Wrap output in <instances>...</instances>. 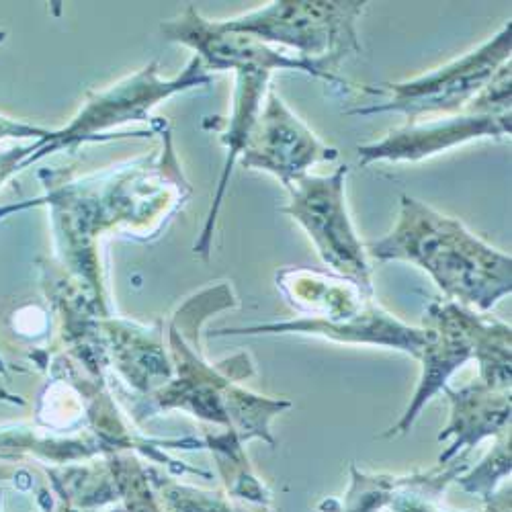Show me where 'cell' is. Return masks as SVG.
Here are the masks:
<instances>
[{
	"mask_svg": "<svg viewBox=\"0 0 512 512\" xmlns=\"http://www.w3.org/2000/svg\"><path fill=\"white\" fill-rule=\"evenodd\" d=\"M375 261H406L429 273L449 302L488 312L512 289L510 254L459 220L402 195L396 228L367 246Z\"/></svg>",
	"mask_w": 512,
	"mask_h": 512,
	"instance_id": "6da1fadb",
	"label": "cell"
},
{
	"mask_svg": "<svg viewBox=\"0 0 512 512\" xmlns=\"http://www.w3.org/2000/svg\"><path fill=\"white\" fill-rule=\"evenodd\" d=\"M277 285L291 308L306 318L275 322L250 328L220 330L218 334H259V332H308L340 343H369L392 347L420 357L424 330L410 328L383 312L373 302V291L355 281L310 269H285L277 275Z\"/></svg>",
	"mask_w": 512,
	"mask_h": 512,
	"instance_id": "7a4b0ae2",
	"label": "cell"
},
{
	"mask_svg": "<svg viewBox=\"0 0 512 512\" xmlns=\"http://www.w3.org/2000/svg\"><path fill=\"white\" fill-rule=\"evenodd\" d=\"M420 351L422 377L412 404L388 437L412 429L424 404L447 388L451 373L467 359H478L480 377L492 388L510 390V328L455 302H435L424 316Z\"/></svg>",
	"mask_w": 512,
	"mask_h": 512,
	"instance_id": "3957f363",
	"label": "cell"
},
{
	"mask_svg": "<svg viewBox=\"0 0 512 512\" xmlns=\"http://www.w3.org/2000/svg\"><path fill=\"white\" fill-rule=\"evenodd\" d=\"M365 7L367 3L359 0H277L222 23L263 44L285 46L297 56L340 68L349 56L361 52L357 23Z\"/></svg>",
	"mask_w": 512,
	"mask_h": 512,
	"instance_id": "277c9868",
	"label": "cell"
},
{
	"mask_svg": "<svg viewBox=\"0 0 512 512\" xmlns=\"http://www.w3.org/2000/svg\"><path fill=\"white\" fill-rule=\"evenodd\" d=\"M510 21L488 41L465 56L418 78L390 82L381 87L359 89L363 95L386 97V103L349 109L347 115H373L396 111L408 117L406 123L457 115L465 111L494 78V74L510 62Z\"/></svg>",
	"mask_w": 512,
	"mask_h": 512,
	"instance_id": "5b68a950",
	"label": "cell"
},
{
	"mask_svg": "<svg viewBox=\"0 0 512 512\" xmlns=\"http://www.w3.org/2000/svg\"><path fill=\"white\" fill-rule=\"evenodd\" d=\"M211 80L213 76L205 70L197 56L191 58L181 74L168 80L158 76V64L152 62L144 70L119 80L105 91L89 93L87 103L82 105L78 115L66 127L52 130L46 138L31 144V156L25 160L23 168L56 150L89 140H103V132L113 130L121 123L146 121L150 117V109H154L160 101L193 87H203Z\"/></svg>",
	"mask_w": 512,
	"mask_h": 512,
	"instance_id": "8992f818",
	"label": "cell"
},
{
	"mask_svg": "<svg viewBox=\"0 0 512 512\" xmlns=\"http://www.w3.org/2000/svg\"><path fill=\"white\" fill-rule=\"evenodd\" d=\"M347 173L349 168L340 166L328 177L308 173L295 179L285 187L289 203L279 207V211L287 213L308 232L324 265L332 267L340 277L373 291L367 250L357 238L347 209Z\"/></svg>",
	"mask_w": 512,
	"mask_h": 512,
	"instance_id": "52a82bcc",
	"label": "cell"
},
{
	"mask_svg": "<svg viewBox=\"0 0 512 512\" xmlns=\"http://www.w3.org/2000/svg\"><path fill=\"white\" fill-rule=\"evenodd\" d=\"M162 35L168 41L189 46L197 52L205 70H234V72H265L275 70H297L314 78L328 82L340 91H351L353 84L338 76L334 64L324 60H308L302 56H291L285 50L263 44L248 33L228 29L222 21H207L193 7H189L179 19L162 23Z\"/></svg>",
	"mask_w": 512,
	"mask_h": 512,
	"instance_id": "ba28073f",
	"label": "cell"
},
{
	"mask_svg": "<svg viewBox=\"0 0 512 512\" xmlns=\"http://www.w3.org/2000/svg\"><path fill=\"white\" fill-rule=\"evenodd\" d=\"M506 136H510V109L482 91L457 115L404 123L386 138L359 146V162L363 166L379 160L418 162L465 142Z\"/></svg>",
	"mask_w": 512,
	"mask_h": 512,
	"instance_id": "9c48e42d",
	"label": "cell"
},
{
	"mask_svg": "<svg viewBox=\"0 0 512 512\" xmlns=\"http://www.w3.org/2000/svg\"><path fill=\"white\" fill-rule=\"evenodd\" d=\"M336 158L338 150L320 142L310 127L297 119L269 87L265 105L240 154L242 166L265 170L287 187L295 179L308 175L314 164L332 162Z\"/></svg>",
	"mask_w": 512,
	"mask_h": 512,
	"instance_id": "30bf717a",
	"label": "cell"
},
{
	"mask_svg": "<svg viewBox=\"0 0 512 512\" xmlns=\"http://www.w3.org/2000/svg\"><path fill=\"white\" fill-rule=\"evenodd\" d=\"M451 400V420L439 441L455 437L451 447L441 455V463L459 455L461 449H472L484 437L504 435L510 422V390L492 388L482 379L459 392L443 388Z\"/></svg>",
	"mask_w": 512,
	"mask_h": 512,
	"instance_id": "8fae6325",
	"label": "cell"
},
{
	"mask_svg": "<svg viewBox=\"0 0 512 512\" xmlns=\"http://www.w3.org/2000/svg\"><path fill=\"white\" fill-rule=\"evenodd\" d=\"M461 469L463 465L455 463L441 474L433 472L426 476L406 478L392 500L394 512H441L439 508L433 506L429 496H437L441 490H445V486L461 472Z\"/></svg>",
	"mask_w": 512,
	"mask_h": 512,
	"instance_id": "7c38bea8",
	"label": "cell"
},
{
	"mask_svg": "<svg viewBox=\"0 0 512 512\" xmlns=\"http://www.w3.org/2000/svg\"><path fill=\"white\" fill-rule=\"evenodd\" d=\"M353 484L347 494V504L338 512H379L388 502L394 500L396 492L406 478L394 476H367L357 467L351 469Z\"/></svg>",
	"mask_w": 512,
	"mask_h": 512,
	"instance_id": "4fadbf2b",
	"label": "cell"
},
{
	"mask_svg": "<svg viewBox=\"0 0 512 512\" xmlns=\"http://www.w3.org/2000/svg\"><path fill=\"white\" fill-rule=\"evenodd\" d=\"M52 130H44V127H35L23 121H13L7 117H0V140L3 138H46Z\"/></svg>",
	"mask_w": 512,
	"mask_h": 512,
	"instance_id": "5bb4252c",
	"label": "cell"
},
{
	"mask_svg": "<svg viewBox=\"0 0 512 512\" xmlns=\"http://www.w3.org/2000/svg\"><path fill=\"white\" fill-rule=\"evenodd\" d=\"M5 371V361H3V357H0V373Z\"/></svg>",
	"mask_w": 512,
	"mask_h": 512,
	"instance_id": "9a60e30c",
	"label": "cell"
},
{
	"mask_svg": "<svg viewBox=\"0 0 512 512\" xmlns=\"http://www.w3.org/2000/svg\"><path fill=\"white\" fill-rule=\"evenodd\" d=\"M5 39V33L3 31H0V41H3Z\"/></svg>",
	"mask_w": 512,
	"mask_h": 512,
	"instance_id": "2e32d148",
	"label": "cell"
}]
</instances>
